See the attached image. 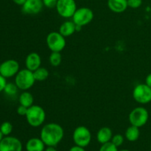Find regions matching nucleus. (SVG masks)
Listing matches in <instances>:
<instances>
[{"mask_svg": "<svg viewBox=\"0 0 151 151\" xmlns=\"http://www.w3.org/2000/svg\"><path fill=\"white\" fill-rule=\"evenodd\" d=\"M64 130L56 122H50L42 127L40 133L41 139L47 147H55L63 139Z\"/></svg>", "mask_w": 151, "mask_h": 151, "instance_id": "nucleus-1", "label": "nucleus"}, {"mask_svg": "<svg viewBox=\"0 0 151 151\" xmlns=\"http://www.w3.org/2000/svg\"><path fill=\"white\" fill-rule=\"evenodd\" d=\"M25 117L29 125L33 128H38L45 122L46 112L41 106L38 105H32L28 108Z\"/></svg>", "mask_w": 151, "mask_h": 151, "instance_id": "nucleus-2", "label": "nucleus"}, {"mask_svg": "<svg viewBox=\"0 0 151 151\" xmlns=\"http://www.w3.org/2000/svg\"><path fill=\"white\" fill-rule=\"evenodd\" d=\"M33 72L26 69L19 70L15 76V83L19 89L22 91H27L32 88L35 83Z\"/></svg>", "mask_w": 151, "mask_h": 151, "instance_id": "nucleus-3", "label": "nucleus"}, {"mask_svg": "<svg viewBox=\"0 0 151 151\" xmlns=\"http://www.w3.org/2000/svg\"><path fill=\"white\" fill-rule=\"evenodd\" d=\"M149 119V112L142 106H138L133 109L129 114L128 120L131 125L142 128L147 124Z\"/></svg>", "mask_w": 151, "mask_h": 151, "instance_id": "nucleus-4", "label": "nucleus"}, {"mask_svg": "<svg viewBox=\"0 0 151 151\" xmlns=\"http://www.w3.org/2000/svg\"><path fill=\"white\" fill-rule=\"evenodd\" d=\"M72 139L75 145L86 147L91 141V134L87 127L81 125L74 130L72 134Z\"/></svg>", "mask_w": 151, "mask_h": 151, "instance_id": "nucleus-5", "label": "nucleus"}, {"mask_svg": "<svg viewBox=\"0 0 151 151\" xmlns=\"http://www.w3.org/2000/svg\"><path fill=\"white\" fill-rule=\"evenodd\" d=\"M46 42L48 48L51 52H60L64 50L66 41L65 37L59 32H51L47 35Z\"/></svg>", "mask_w": 151, "mask_h": 151, "instance_id": "nucleus-6", "label": "nucleus"}, {"mask_svg": "<svg viewBox=\"0 0 151 151\" xmlns=\"http://www.w3.org/2000/svg\"><path fill=\"white\" fill-rule=\"evenodd\" d=\"M72 22L78 26L84 27L88 24L94 19V13L88 7H83L78 8L72 17Z\"/></svg>", "mask_w": 151, "mask_h": 151, "instance_id": "nucleus-7", "label": "nucleus"}, {"mask_svg": "<svg viewBox=\"0 0 151 151\" xmlns=\"http://www.w3.org/2000/svg\"><path fill=\"white\" fill-rule=\"evenodd\" d=\"M132 94L134 100L139 104H147L151 102V88L146 83L136 86Z\"/></svg>", "mask_w": 151, "mask_h": 151, "instance_id": "nucleus-8", "label": "nucleus"}, {"mask_svg": "<svg viewBox=\"0 0 151 151\" xmlns=\"http://www.w3.org/2000/svg\"><path fill=\"white\" fill-rule=\"evenodd\" d=\"M55 8L59 16L64 19L72 18L78 9L75 0H58Z\"/></svg>", "mask_w": 151, "mask_h": 151, "instance_id": "nucleus-9", "label": "nucleus"}, {"mask_svg": "<svg viewBox=\"0 0 151 151\" xmlns=\"http://www.w3.org/2000/svg\"><path fill=\"white\" fill-rule=\"evenodd\" d=\"M20 70V66L17 60L9 59L0 64V75L5 78L16 76Z\"/></svg>", "mask_w": 151, "mask_h": 151, "instance_id": "nucleus-10", "label": "nucleus"}, {"mask_svg": "<svg viewBox=\"0 0 151 151\" xmlns=\"http://www.w3.org/2000/svg\"><path fill=\"white\" fill-rule=\"evenodd\" d=\"M22 143L18 138L7 136L0 142V151H22Z\"/></svg>", "mask_w": 151, "mask_h": 151, "instance_id": "nucleus-11", "label": "nucleus"}, {"mask_svg": "<svg viewBox=\"0 0 151 151\" xmlns=\"http://www.w3.org/2000/svg\"><path fill=\"white\" fill-rule=\"evenodd\" d=\"M42 0H26L22 5V11L28 15H36L42 10Z\"/></svg>", "mask_w": 151, "mask_h": 151, "instance_id": "nucleus-12", "label": "nucleus"}, {"mask_svg": "<svg viewBox=\"0 0 151 151\" xmlns=\"http://www.w3.org/2000/svg\"><path fill=\"white\" fill-rule=\"evenodd\" d=\"M41 58L37 52H32L27 55L25 59V66L29 70L34 72L41 67Z\"/></svg>", "mask_w": 151, "mask_h": 151, "instance_id": "nucleus-13", "label": "nucleus"}, {"mask_svg": "<svg viewBox=\"0 0 151 151\" xmlns=\"http://www.w3.org/2000/svg\"><path fill=\"white\" fill-rule=\"evenodd\" d=\"M108 7L114 13H122L128 8V0H108Z\"/></svg>", "mask_w": 151, "mask_h": 151, "instance_id": "nucleus-14", "label": "nucleus"}, {"mask_svg": "<svg viewBox=\"0 0 151 151\" xmlns=\"http://www.w3.org/2000/svg\"><path fill=\"white\" fill-rule=\"evenodd\" d=\"M45 146L41 138L33 137L27 142L25 148L27 151H44Z\"/></svg>", "mask_w": 151, "mask_h": 151, "instance_id": "nucleus-15", "label": "nucleus"}, {"mask_svg": "<svg viewBox=\"0 0 151 151\" xmlns=\"http://www.w3.org/2000/svg\"><path fill=\"white\" fill-rule=\"evenodd\" d=\"M113 133L109 127H103L97 133V140L101 145L111 141Z\"/></svg>", "mask_w": 151, "mask_h": 151, "instance_id": "nucleus-16", "label": "nucleus"}, {"mask_svg": "<svg viewBox=\"0 0 151 151\" xmlns=\"http://www.w3.org/2000/svg\"><path fill=\"white\" fill-rule=\"evenodd\" d=\"M76 32V24L72 21H66L63 22L59 28V32L66 37L71 36Z\"/></svg>", "mask_w": 151, "mask_h": 151, "instance_id": "nucleus-17", "label": "nucleus"}, {"mask_svg": "<svg viewBox=\"0 0 151 151\" xmlns=\"http://www.w3.org/2000/svg\"><path fill=\"white\" fill-rule=\"evenodd\" d=\"M140 136V131L139 128L134 125H131V126L128 127L126 129L125 133V137L128 141L131 142H136L138 140Z\"/></svg>", "mask_w": 151, "mask_h": 151, "instance_id": "nucleus-18", "label": "nucleus"}, {"mask_svg": "<svg viewBox=\"0 0 151 151\" xmlns=\"http://www.w3.org/2000/svg\"><path fill=\"white\" fill-rule=\"evenodd\" d=\"M19 104L29 108L34 105V97L30 92L27 91H23V92L19 95Z\"/></svg>", "mask_w": 151, "mask_h": 151, "instance_id": "nucleus-19", "label": "nucleus"}, {"mask_svg": "<svg viewBox=\"0 0 151 151\" xmlns=\"http://www.w3.org/2000/svg\"><path fill=\"white\" fill-rule=\"evenodd\" d=\"M34 77H35V79L36 81H40V82H42V81H46L47 78H49V75H50V72L47 70L46 68L44 67H39L38 69H36L35 71L33 72Z\"/></svg>", "mask_w": 151, "mask_h": 151, "instance_id": "nucleus-20", "label": "nucleus"}, {"mask_svg": "<svg viewBox=\"0 0 151 151\" xmlns=\"http://www.w3.org/2000/svg\"><path fill=\"white\" fill-rule=\"evenodd\" d=\"M49 61H50V65L55 66V67L60 66L62 61V56L60 52H52L50 57H49Z\"/></svg>", "mask_w": 151, "mask_h": 151, "instance_id": "nucleus-21", "label": "nucleus"}, {"mask_svg": "<svg viewBox=\"0 0 151 151\" xmlns=\"http://www.w3.org/2000/svg\"><path fill=\"white\" fill-rule=\"evenodd\" d=\"M18 90H19V88H18L15 83H7L5 87H4V91L7 95L13 97V96H15L17 94Z\"/></svg>", "mask_w": 151, "mask_h": 151, "instance_id": "nucleus-22", "label": "nucleus"}, {"mask_svg": "<svg viewBox=\"0 0 151 151\" xmlns=\"http://www.w3.org/2000/svg\"><path fill=\"white\" fill-rule=\"evenodd\" d=\"M13 125L11 124V122H4L1 123V125H0V131H1V134H3V136H9L13 131Z\"/></svg>", "mask_w": 151, "mask_h": 151, "instance_id": "nucleus-23", "label": "nucleus"}, {"mask_svg": "<svg viewBox=\"0 0 151 151\" xmlns=\"http://www.w3.org/2000/svg\"><path fill=\"white\" fill-rule=\"evenodd\" d=\"M124 140H125V138H124L123 136L120 134H115V135L113 136L111 139V142L116 147H120L124 142Z\"/></svg>", "mask_w": 151, "mask_h": 151, "instance_id": "nucleus-24", "label": "nucleus"}, {"mask_svg": "<svg viewBox=\"0 0 151 151\" xmlns=\"http://www.w3.org/2000/svg\"><path fill=\"white\" fill-rule=\"evenodd\" d=\"M99 151H119L117 149V147L115 146L111 142L105 143L103 144L100 147Z\"/></svg>", "mask_w": 151, "mask_h": 151, "instance_id": "nucleus-25", "label": "nucleus"}, {"mask_svg": "<svg viewBox=\"0 0 151 151\" xmlns=\"http://www.w3.org/2000/svg\"><path fill=\"white\" fill-rule=\"evenodd\" d=\"M142 0H128V6L131 8L137 9L141 7Z\"/></svg>", "mask_w": 151, "mask_h": 151, "instance_id": "nucleus-26", "label": "nucleus"}, {"mask_svg": "<svg viewBox=\"0 0 151 151\" xmlns=\"http://www.w3.org/2000/svg\"><path fill=\"white\" fill-rule=\"evenodd\" d=\"M44 7L47 8H55L57 5L58 0H42Z\"/></svg>", "mask_w": 151, "mask_h": 151, "instance_id": "nucleus-27", "label": "nucleus"}, {"mask_svg": "<svg viewBox=\"0 0 151 151\" xmlns=\"http://www.w3.org/2000/svg\"><path fill=\"white\" fill-rule=\"evenodd\" d=\"M27 110H28V108L20 105V106L17 108L16 112H17V114L19 115V116H25L27 114Z\"/></svg>", "mask_w": 151, "mask_h": 151, "instance_id": "nucleus-28", "label": "nucleus"}, {"mask_svg": "<svg viewBox=\"0 0 151 151\" xmlns=\"http://www.w3.org/2000/svg\"><path fill=\"white\" fill-rule=\"evenodd\" d=\"M6 84H7L6 78H4L1 75H0V92L4 91Z\"/></svg>", "mask_w": 151, "mask_h": 151, "instance_id": "nucleus-29", "label": "nucleus"}, {"mask_svg": "<svg viewBox=\"0 0 151 151\" xmlns=\"http://www.w3.org/2000/svg\"><path fill=\"white\" fill-rule=\"evenodd\" d=\"M84 148H85V147H81V146L78 145H75L73 146V147H71L69 151H86Z\"/></svg>", "mask_w": 151, "mask_h": 151, "instance_id": "nucleus-30", "label": "nucleus"}, {"mask_svg": "<svg viewBox=\"0 0 151 151\" xmlns=\"http://www.w3.org/2000/svg\"><path fill=\"white\" fill-rule=\"evenodd\" d=\"M145 83L151 88V73L147 75L145 78Z\"/></svg>", "mask_w": 151, "mask_h": 151, "instance_id": "nucleus-31", "label": "nucleus"}, {"mask_svg": "<svg viewBox=\"0 0 151 151\" xmlns=\"http://www.w3.org/2000/svg\"><path fill=\"white\" fill-rule=\"evenodd\" d=\"M13 1L15 3V4H17V5L22 6L24 4L26 0H13Z\"/></svg>", "mask_w": 151, "mask_h": 151, "instance_id": "nucleus-32", "label": "nucleus"}, {"mask_svg": "<svg viewBox=\"0 0 151 151\" xmlns=\"http://www.w3.org/2000/svg\"><path fill=\"white\" fill-rule=\"evenodd\" d=\"M44 151H57V150L55 148V147H47Z\"/></svg>", "mask_w": 151, "mask_h": 151, "instance_id": "nucleus-33", "label": "nucleus"}, {"mask_svg": "<svg viewBox=\"0 0 151 151\" xmlns=\"http://www.w3.org/2000/svg\"><path fill=\"white\" fill-rule=\"evenodd\" d=\"M2 139H3V134H1V131H0V142H1V140Z\"/></svg>", "mask_w": 151, "mask_h": 151, "instance_id": "nucleus-34", "label": "nucleus"}, {"mask_svg": "<svg viewBox=\"0 0 151 151\" xmlns=\"http://www.w3.org/2000/svg\"><path fill=\"white\" fill-rule=\"evenodd\" d=\"M119 151H131V150H127V149H123V150H119Z\"/></svg>", "mask_w": 151, "mask_h": 151, "instance_id": "nucleus-35", "label": "nucleus"}, {"mask_svg": "<svg viewBox=\"0 0 151 151\" xmlns=\"http://www.w3.org/2000/svg\"><path fill=\"white\" fill-rule=\"evenodd\" d=\"M150 151H151V143H150Z\"/></svg>", "mask_w": 151, "mask_h": 151, "instance_id": "nucleus-36", "label": "nucleus"}]
</instances>
